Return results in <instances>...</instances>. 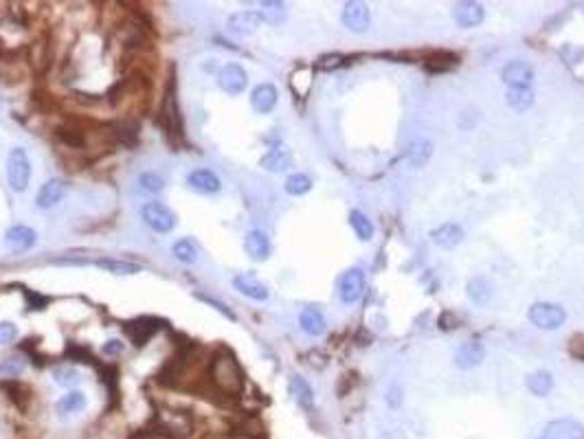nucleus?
<instances>
[{
	"label": "nucleus",
	"mask_w": 584,
	"mask_h": 439,
	"mask_svg": "<svg viewBox=\"0 0 584 439\" xmlns=\"http://www.w3.org/2000/svg\"><path fill=\"white\" fill-rule=\"evenodd\" d=\"M209 380H211V385L224 395L236 398L244 389V375L240 371V365L231 354H226V351H220L218 356H213V360L209 365Z\"/></svg>",
	"instance_id": "nucleus-1"
},
{
	"label": "nucleus",
	"mask_w": 584,
	"mask_h": 439,
	"mask_svg": "<svg viewBox=\"0 0 584 439\" xmlns=\"http://www.w3.org/2000/svg\"><path fill=\"white\" fill-rule=\"evenodd\" d=\"M31 181V161L22 148H14L7 156V183L14 191L22 193Z\"/></svg>",
	"instance_id": "nucleus-2"
},
{
	"label": "nucleus",
	"mask_w": 584,
	"mask_h": 439,
	"mask_svg": "<svg viewBox=\"0 0 584 439\" xmlns=\"http://www.w3.org/2000/svg\"><path fill=\"white\" fill-rule=\"evenodd\" d=\"M141 218H143L145 224H148L156 233H169V231H173V226H176V213H173L167 207V204H163V202H148V204H143Z\"/></svg>",
	"instance_id": "nucleus-3"
},
{
	"label": "nucleus",
	"mask_w": 584,
	"mask_h": 439,
	"mask_svg": "<svg viewBox=\"0 0 584 439\" xmlns=\"http://www.w3.org/2000/svg\"><path fill=\"white\" fill-rule=\"evenodd\" d=\"M530 321L540 330H558L565 323V310L556 303H534L528 312Z\"/></svg>",
	"instance_id": "nucleus-4"
},
{
	"label": "nucleus",
	"mask_w": 584,
	"mask_h": 439,
	"mask_svg": "<svg viewBox=\"0 0 584 439\" xmlns=\"http://www.w3.org/2000/svg\"><path fill=\"white\" fill-rule=\"evenodd\" d=\"M538 439H584V424L571 418H560L549 422Z\"/></svg>",
	"instance_id": "nucleus-5"
},
{
	"label": "nucleus",
	"mask_w": 584,
	"mask_h": 439,
	"mask_svg": "<svg viewBox=\"0 0 584 439\" xmlns=\"http://www.w3.org/2000/svg\"><path fill=\"white\" fill-rule=\"evenodd\" d=\"M246 84H248V77H246V71L240 64H226L218 75V86L231 97L244 93Z\"/></svg>",
	"instance_id": "nucleus-6"
},
{
	"label": "nucleus",
	"mask_w": 584,
	"mask_h": 439,
	"mask_svg": "<svg viewBox=\"0 0 584 439\" xmlns=\"http://www.w3.org/2000/svg\"><path fill=\"white\" fill-rule=\"evenodd\" d=\"M363 290H365V275H363V271L352 268V271L343 273V277L338 281V297H341L343 303L358 301L361 295H363Z\"/></svg>",
	"instance_id": "nucleus-7"
},
{
	"label": "nucleus",
	"mask_w": 584,
	"mask_h": 439,
	"mask_svg": "<svg viewBox=\"0 0 584 439\" xmlns=\"http://www.w3.org/2000/svg\"><path fill=\"white\" fill-rule=\"evenodd\" d=\"M343 24L349 31L365 34L369 29V9L365 3H347L343 7Z\"/></svg>",
	"instance_id": "nucleus-8"
},
{
	"label": "nucleus",
	"mask_w": 584,
	"mask_h": 439,
	"mask_svg": "<svg viewBox=\"0 0 584 439\" xmlns=\"http://www.w3.org/2000/svg\"><path fill=\"white\" fill-rule=\"evenodd\" d=\"M501 79L510 88H530L532 81H534V69L528 62H510L503 69Z\"/></svg>",
	"instance_id": "nucleus-9"
},
{
	"label": "nucleus",
	"mask_w": 584,
	"mask_h": 439,
	"mask_svg": "<svg viewBox=\"0 0 584 439\" xmlns=\"http://www.w3.org/2000/svg\"><path fill=\"white\" fill-rule=\"evenodd\" d=\"M187 185L189 189H193L196 193L202 196H213L220 191V178L211 171V169H196L187 176Z\"/></svg>",
	"instance_id": "nucleus-10"
},
{
	"label": "nucleus",
	"mask_w": 584,
	"mask_h": 439,
	"mask_svg": "<svg viewBox=\"0 0 584 439\" xmlns=\"http://www.w3.org/2000/svg\"><path fill=\"white\" fill-rule=\"evenodd\" d=\"M261 22H264V20H261L259 11H240V14H233V16L228 18L226 29H228V31H231L233 36L244 38V36L255 34V31H257V26H259Z\"/></svg>",
	"instance_id": "nucleus-11"
},
{
	"label": "nucleus",
	"mask_w": 584,
	"mask_h": 439,
	"mask_svg": "<svg viewBox=\"0 0 584 439\" xmlns=\"http://www.w3.org/2000/svg\"><path fill=\"white\" fill-rule=\"evenodd\" d=\"M36 231L29 228V226H22V224H16L11 226L7 233H5V244L11 253H24L29 251L34 244H36Z\"/></svg>",
	"instance_id": "nucleus-12"
},
{
	"label": "nucleus",
	"mask_w": 584,
	"mask_h": 439,
	"mask_svg": "<svg viewBox=\"0 0 584 439\" xmlns=\"http://www.w3.org/2000/svg\"><path fill=\"white\" fill-rule=\"evenodd\" d=\"M64 196H66V183L62 178H51L38 191L36 204H38V209H51L57 202H62Z\"/></svg>",
	"instance_id": "nucleus-13"
},
{
	"label": "nucleus",
	"mask_w": 584,
	"mask_h": 439,
	"mask_svg": "<svg viewBox=\"0 0 584 439\" xmlns=\"http://www.w3.org/2000/svg\"><path fill=\"white\" fill-rule=\"evenodd\" d=\"M485 358V349L481 343L477 340H468V343H463L459 349H457V354H455V365L459 369H473L477 365H481V360Z\"/></svg>",
	"instance_id": "nucleus-14"
},
{
	"label": "nucleus",
	"mask_w": 584,
	"mask_h": 439,
	"mask_svg": "<svg viewBox=\"0 0 584 439\" xmlns=\"http://www.w3.org/2000/svg\"><path fill=\"white\" fill-rule=\"evenodd\" d=\"M453 18L459 26H465V29L479 26L483 22V7L479 3H470V0L457 3L453 9Z\"/></svg>",
	"instance_id": "nucleus-15"
},
{
	"label": "nucleus",
	"mask_w": 584,
	"mask_h": 439,
	"mask_svg": "<svg viewBox=\"0 0 584 439\" xmlns=\"http://www.w3.org/2000/svg\"><path fill=\"white\" fill-rule=\"evenodd\" d=\"M251 106L259 114H268L277 106V88L273 84H259L251 93Z\"/></svg>",
	"instance_id": "nucleus-16"
},
{
	"label": "nucleus",
	"mask_w": 584,
	"mask_h": 439,
	"mask_svg": "<svg viewBox=\"0 0 584 439\" xmlns=\"http://www.w3.org/2000/svg\"><path fill=\"white\" fill-rule=\"evenodd\" d=\"M233 286H236L238 292H242L244 297H248L253 301H266L268 299V288L253 275H238L236 279H233Z\"/></svg>",
	"instance_id": "nucleus-17"
},
{
	"label": "nucleus",
	"mask_w": 584,
	"mask_h": 439,
	"mask_svg": "<svg viewBox=\"0 0 584 439\" xmlns=\"http://www.w3.org/2000/svg\"><path fill=\"white\" fill-rule=\"evenodd\" d=\"M244 248L251 259L255 261H266L271 257V242L261 231H248L244 238Z\"/></svg>",
	"instance_id": "nucleus-18"
},
{
	"label": "nucleus",
	"mask_w": 584,
	"mask_h": 439,
	"mask_svg": "<svg viewBox=\"0 0 584 439\" xmlns=\"http://www.w3.org/2000/svg\"><path fill=\"white\" fill-rule=\"evenodd\" d=\"M156 330H158V326H156L154 318H136V321H130V323H126V334L132 338V343L136 347L148 343Z\"/></svg>",
	"instance_id": "nucleus-19"
},
{
	"label": "nucleus",
	"mask_w": 584,
	"mask_h": 439,
	"mask_svg": "<svg viewBox=\"0 0 584 439\" xmlns=\"http://www.w3.org/2000/svg\"><path fill=\"white\" fill-rule=\"evenodd\" d=\"M259 165L264 167L266 171H273V173H279V171H286L290 165H292V154L286 150V148H271L264 156L259 158Z\"/></svg>",
	"instance_id": "nucleus-20"
},
{
	"label": "nucleus",
	"mask_w": 584,
	"mask_h": 439,
	"mask_svg": "<svg viewBox=\"0 0 584 439\" xmlns=\"http://www.w3.org/2000/svg\"><path fill=\"white\" fill-rule=\"evenodd\" d=\"M431 238L437 246H444V248H453L457 246L461 240H463V231L461 226L448 222V224H442V226H437L433 233H431Z\"/></svg>",
	"instance_id": "nucleus-21"
},
{
	"label": "nucleus",
	"mask_w": 584,
	"mask_h": 439,
	"mask_svg": "<svg viewBox=\"0 0 584 439\" xmlns=\"http://www.w3.org/2000/svg\"><path fill=\"white\" fill-rule=\"evenodd\" d=\"M86 395L81 391H69L66 395H62L55 404V411L60 418H66V415H73V413H79L81 408H86Z\"/></svg>",
	"instance_id": "nucleus-22"
},
{
	"label": "nucleus",
	"mask_w": 584,
	"mask_h": 439,
	"mask_svg": "<svg viewBox=\"0 0 584 439\" xmlns=\"http://www.w3.org/2000/svg\"><path fill=\"white\" fill-rule=\"evenodd\" d=\"M301 330L310 336H321L326 332V318L316 308H306L299 316Z\"/></svg>",
	"instance_id": "nucleus-23"
},
{
	"label": "nucleus",
	"mask_w": 584,
	"mask_h": 439,
	"mask_svg": "<svg viewBox=\"0 0 584 439\" xmlns=\"http://www.w3.org/2000/svg\"><path fill=\"white\" fill-rule=\"evenodd\" d=\"M288 387H290V395L297 400V404L301 408H306V411H310L312 404H314V393H312V389H310V385L306 383V380L299 378V375H292Z\"/></svg>",
	"instance_id": "nucleus-24"
},
{
	"label": "nucleus",
	"mask_w": 584,
	"mask_h": 439,
	"mask_svg": "<svg viewBox=\"0 0 584 439\" xmlns=\"http://www.w3.org/2000/svg\"><path fill=\"white\" fill-rule=\"evenodd\" d=\"M431 154H433V145L428 141H413L406 148V152H404L406 163L411 165V167H416V169L422 167V165H426L428 158H431Z\"/></svg>",
	"instance_id": "nucleus-25"
},
{
	"label": "nucleus",
	"mask_w": 584,
	"mask_h": 439,
	"mask_svg": "<svg viewBox=\"0 0 584 439\" xmlns=\"http://www.w3.org/2000/svg\"><path fill=\"white\" fill-rule=\"evenodd\" d=\"M525 385H528V389H530L534 395L545 398V395L551 391V387H553V378H551L549 371H534V373L528 375V380H525Z\"/></svg>",
	"instance_id": "nucleus-26"
},
{
	"label": "nucleus",
	"mask_w": 584,
	"mask_h": 439,
	"mask_svg": "<svg viewBox=\"0 0 584 439\" xmlns=\"http://www.w3.org/2000/svg\"><path fill=\"white\" fill-rule=\"evenodd\" d=\"M95 266L106 271V273H112V275H136L141 273V266L139 263H132V261H116V259H97Z\"/></svg>",
	"instance_id": "nucleus-27"
},
{
	"label": "nucleus",
	"mask_w": 584,
	"mask_h": 439,
	"mask_svg": "<svg viewBox=\"0 0 584 439\" xmlns=\"http://www.w3.org/2000/svg\"><path fill=\"white\" fill-rule=\"evenodd\" d=\"M505 99H508V106L514 108L516 112H525L534 104V95L530 88H510Z\"/></svg>",
	"instance_id": "nucleus-28"
},
{
	"label": "nucleus",
	"mask_w": 584,
	"mask_h": 439,
	"mask_svg": "<svg viewBox=\"0 0 584 439\" xmlns=\"http://www.w3.org/2000/svg\"><path fill=\"white\" fill-rule=\"evenodd\" d=\"M468 297L475 303H488L492 297V283L485 277H475L468 281Z\"/></svg>",
	"instance_id": "nucleus-29"
},
{
	"label": "nucleus",
	"mask_w": 584,
	"mask_h": 439,
	"mask_svg": "<svg viewBox=\"0 0 584 439\" xmlns=\"http://www.w3.org/2000/svg\"><path fill=\"white\" fill-rule=\"evenodd\" d=\"M349 224H352V228L356 231V236L361 238V240H371V236H373V224H371V220L363 213V211H352L349 213Z\"/></svg>",
	"instance_id": "nucleus-30"
},
{
	"label": "nucleus",
	"mask_w": 584,
	"mask_h": 439,
	"mask_svg": "<svg viewBox=\"0 0 584 439\" xmlns=\"http://www.w3.org/2000/svg\"><path fill=\"white\" fill-rule=\"evenodd\" d=\"M171 253L181 263H196L198 261V246L191 240H178L171 246Z\"/></svg>",
	"instance_id": "nucleus-31"
},
{
	"label": "nucleus",
	"mask_w": 584,
	"mask_h": 439,
	"mask_svg": "<svg viewBox=\"0 0 584 439\" xmlns=\"http://www.w3.org/2000/svg\"><path fill=\"white\" fill-rule=\"evenodd\" d=\"M53 378L60 387H75L79 383V373L73 365H57L53 367Z\"/></svg>",
	"instance_id": "nucleus-32"
},
{
	"label": "nucleus",
	"mask_w": 584,
	"mask_h": 439,
	"mask_svg": "<svg viewBox=\"0 0 584 439\" xmlns=\"http://www.w3.org/2000/svg\"><path fill=\"white\" fill-rule=\"evenodd\" d=\"M312 189V181L308 178L306 173H292L290 178L286 181V191L290 196H303Z\"/></svg>",
	"instance_id": "nucleus-33"
},
{
	"label": "nucleus",
	"mask_w": 584,
	"mask_h": 439,
	"mask_svg": "<svg viewBox=\"0 0 584 439\" xmlns=\"http://www.w3.org/2000/svg\"><path fill=\"white\" fill-rule=\"evenodd\" d=\"M139 189L145 191V193H161L165 189V181L161 178L158 173H154V171L141 173L139 176Z\"/></svg>",
	"instance_id": "nucleus-34"
},
{
	"label": "nucleus",
	"mask_w": 584,
	"mask_h": 439,
	"mask_svg": "<svg viewBox=\"0 0 584 439\" xmlns=\"http://www.w3.org/2000/svg\"><path fill=\"white\" fill-rule=\"evenodd\" d=\"M259 16H261V20H264V22L279 24L286 18V5L283 3H261Z\"/></svg>",
	"instance_id": "nucleus-35"
},
{
	"label": "nucleus",
	"mask_w": 584,
	"mask_h": 439,
	"mask_svg": "<svg viewBox=\"0 0 584 439\" xmlns=\"http://www.w3.org/2000/svg\"><path fill=\"white\" fill-rule=\"evenodd\" d=\"M24 371V358L22 356H7L0 360V373L3 375H9V378H16Z\"/></svg>",
	"instance_id": "nucleus-36"
},
{
	"label": "nucleus",
	"mask_w": 584,
	"mask_h": 439,
	"mask_svg": "<svg viewBox=\"0 0 584 439\" xmlns=\"http://www.w3.org/2000/svg\"><path fill=\"white\" fill-rule=\"evenodd\" d=\"M16 334H18V330L14 323H9V321H3V323H0V345L11 343L16 338Z\"/></svg>",
	"instance_id": "nucleus-37"
},
{
	"label": "nucleus",
	"mask_w": 584,
	"mask_h": 439,
	"mask_svg": "<svg viewBox=\"0 0 584 439\" xmlns=\"http://www.w3.org/2000/svg\"><path fill=\"white\" fill-rule=\"evenodd\" d=\"M341 62H343V57L341 55H326L323 60H321V69L323 71H332V69H336V66H341Z\"/></svg>",
	"instance_id": "nucleus-38"
},
{
	"label": "nucleus",
	"mask_w": 584,
	"mask_h": 439,
	"mask_svg": "<svg viewBox=\"0 0 584 439\" xmlns=\"http://www.w3.org/2000/svg\"><path fill=\"white\" fill-rule=\"evenodd\" d=\"M121 351H124V343H121V340H116V338H112V340H108V343L104 345V354H108V356L121 354Z\"/></svg>",
	"instance_id": "nucleus-39"
},
{
	"label": "nucleus",
	"mask_w": 584,
	"mask_h": 439,
	"mask_svg": "<svg viewBox=\"0 0 584 439\" xmlns=\"http://www.w3.org/2000/svg\"><path fill=\"white\" fill-rule=\"evenodd\" d=\"M571 354H575L578 358H584V336H575L569 345Z\"/></svg>",
	"instance_id": "nucleus-40"
},
{
	"label": "nucleus",
	"mask_w": 584,
	"mask_h": 439,
	"mask_svg": "<svg viewBox=\"0 0 584 439\" xmlns=\"http://www.w3.org/2000/svg\"><path fill=\"white\" fill-rule=\"evenodd\" d=\"M240 439H246V437H240Z\"/></svg>",
	"instance_id": "nucleus-41"
}]
</instances>
